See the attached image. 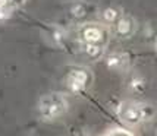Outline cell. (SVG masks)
<instances>
[{
    "instance_id": "13",
    "label": "cell",
    "mask_w": 157,
    "mask_h": 136,
    "mask_svg": "<svg viewBox=\"0 0 157 136\" xmlns=\"http://www.w3.org/2000/svg\"><path fill=\"white\" fill-rule=\"evenodd\" d=\"M85 13V6L82 5V3H78L75 6L72 7V15H75V16H82V15Z\"/></svg>"
},
{
    "instance_id": "6",
    "label": "cell",
    "mask_w": 157,
    "mask_h": 136,
    "mask_svg": "<svg viewBox=\"0 0 157 136\" xmlns=\"http://www.w3.org/2000/svg\"><path fill=\"white\" fill-rule=\"evenodd\" d=\"M134 28H135V22L128 16L119 18L116 20V32L119 37H129L134 31Z\"/></svg>"
},
{
    "instance_id": "9",
    "label": "cell",
    "mask_w": 157,
    "mask_h": 136,
    "mask_svg": "<svg viewBox=\"0 0 157 136\" xmlns=\"http://www.w3.org/2000/svg\"><path fill=\"white\" fill-rule=\"evenodd\" d=\"M140 108H141L143 123H147V122H150V120H153V117L156 114L154 105H151L150 102H140Z\"/></svg>"
},
{
    "instance_id": "5",
    "label": "cell",
    "mask_w": 157,
    "mask_h": 136,
    "mask_svg": "<svg viewBox=\"0 0 157 136\" xmlns=\"http://www.w3.org/2000/svg\"><path fill=\"white\" fill-rule=\"evenodd\" d=\"M126 64H128V59L121 53H112L106 57V66L112 70H122L126 68Z\"/></svg>"
},
{
    "instance_id": "4",
    "label": "cell",
    "mask_w": 157,
    "mask_h": 136,
    "mask_svg": "<svg viewBox=\"0 0 157 136\" xmlns=\"http://www.w3.org/2000/svg\"><path fill=\"white\" fill-rule=\"evenodd\" d=\"M107 32L101 25L97 24H87L79 29V38L84 44H100L104 46Z\"/></svg>"
},
{
    "instance_id": "14",
    "label": "cell",
    "mask_w": 157,
    "mask_h": 136,
    "mask_svg": "<svg viewBox=\"0 0 157 136\" xmlns=\"http://www.w3.org/2000/svg\"><path fill=\"white\" fill-rule=\"evenodd\" d=\"M63 38H65V32H63L62 29H56L55 32H53V40H55V42H62Z\"/></svg>"
},
{
    "instance_id": "11",
    "label": "cell",
    "mask_w": 157,
    "mask_h": 136,
    "mask_svg": "<svg viewBox=\"0 0 157 136\" xmlns=\"http://www.w3.org/2000/svg\"><path fill=\"white\" fill-rule=\"evenodd\" d=\"M104 136H134L131 133L129 130H125V129H113L107 132Z\"/></svg>"
},
{
    "instance_id": "7",
    "label": "cell",
    "mask_w": 157,
    "mask_h": 136,
    "mask_svg": "<svg viewBox=\"0 0 157 136\" xmlns=\"http://www.w3.org/2000/svg\"><path fill=\"white\" fill-rule=\"evenodd\" d=\"M128 88L135 94H144L145 89H147V79L140 75L131 76L129 81H128Z\"/></svg>"
},
{
    "instance_id": "12",
    "label": "cell",
    "mask_w": 157,
    "mask_h": 136,
    "mask_svg": "<svg viewBox=\"0 0 157 136\" xmlns=\"http://www.w3.org/2000/svg\"><path fill=\"white\" fill-rule=\"evenodd\" d=\"M10 16V9L6 3H0V20H5Z\"/></svg>"
},
{
    "instance_id": "10",
    "label": "cell",
    "mask_w": 157,
    "mask_h": 136,
    "mask_svg": "<svg viewBox=\"0 0 157 136\" xmlns=\"http://www.w3.org/2000/svg\"><path fill=\"white\" fill-rule=\"evenodd\" d=\"M121 18V12L115 7H107L103 10V19L106 22H116Z\"/></svg>"
},
{
    "instance_id": "3",
    "label": "cell",
    "mask_w": 157,
    "mask_h": 136,
    "mask_svg": "<svg viewBox=\"0 0 157 136\" xmlns=\"http://www.w3.org/2000/svg\"><path fill=\"white\" fill-rule=\"evenodd\" d=\"M117 117L122 120L126 126H138L143 123L141 117V108H140V102L134 101H123L117 107Z\"/></svg>"
},
{
    "instance_id": "1",
    "label": "cell",
    "mask_w": 157,
    "mask_h": 136,
    "mask_svg": "<svg viewBox=\"0 0 157 136\" xmlns=\"http://www.w3.org/2000/svg\"><path fill=\"white\" fill-rule=\"evenodd\" d=\"M69 108L68 98L60 92L46 94L38 101V114L46 122H55L66 114Z\"/></svg>"
},
{
    "instance_id": "2",
    "label": "cell",
    "mask_w": 157,
    "mask_h": 136,
    "mask_svg": "<svg viewBox=\"0 0 157 136\" xmlns=\"http://www.w3.org/2000/svg\"><path fill=\"white\" fill-rule=\"evenodd\" d=\"M91 82H93V76L84 68L72 69L66 76V86L72 94H76V95L85 92L91 85Z\"/></svg>"
},
{
    "instance_id": "15",
    "label": "cell",
    "mask_w": 157,
    "mask_h": 136,
    "mask_svg": "<svg viewBox=\"0 0 157 136\" xmlns=\"http://www.w3.org/2000/svg\"><path fill=\"white\" fill-rule=\"evenodd\" d=\"M6 5H16V3H22L24 0H5Z\"/></svg>"
},
{
    "instance_id": "8",
    "label": "cell",
    "mask_w": 157,
    "mask_h": 136,
    "mask_svg": "<svg viewBox=\"0 0 157 136\" xmlns=\"http://www.w3.org/2000/svg\"><path fill=\"white\" fill-rule=\"evenodd\" d=\"M84 51H85V54L88 56L90 59L96 60V59L103 57L104 46H100V44H84Z\"/></svg>"
}]
</instances>
